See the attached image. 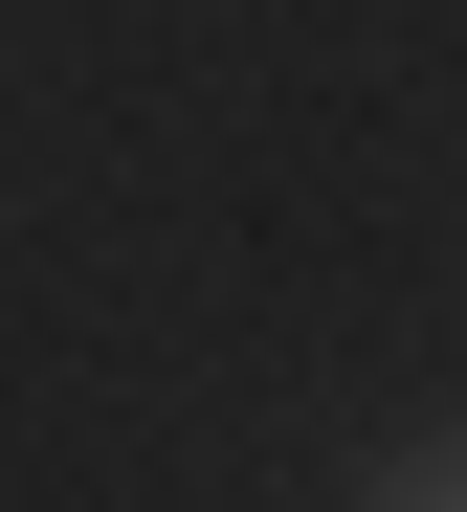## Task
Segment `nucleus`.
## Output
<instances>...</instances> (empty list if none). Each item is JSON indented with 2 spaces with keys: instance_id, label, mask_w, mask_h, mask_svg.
I'll return each mask as SVG.
<instances>
[{
  "instance_id": "obj_1",
  "label": "nucleus",
  "mask_w": 467,
  "mask_h": 512,
  "mask_svg": "<svg viewBox=\"0 0 467 512\" xmlns=\"http://www.w3.org/2000/svg\"><path fill=\"white\" fill-rule=\"evenodd\" d=\"M401 512H467V446H423V490H401Z\"/></svg>"
}]
</instances>
